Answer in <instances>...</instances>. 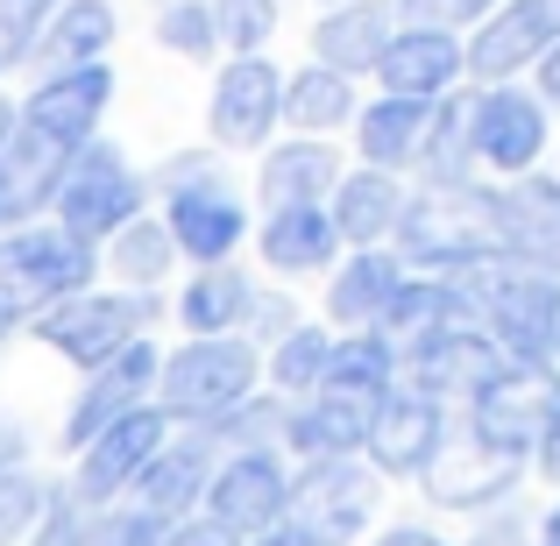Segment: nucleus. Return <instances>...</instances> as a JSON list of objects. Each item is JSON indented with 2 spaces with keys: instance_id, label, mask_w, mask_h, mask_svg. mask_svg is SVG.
I'll list each match as a JSON object with an SVG mask.
<instances>
[{
  "instance_id": "f257e3e1",
  "label": "nucleus",
  "mask_w": 560,
  "mask_h": 546,
  "mask_svg": "<svg viewBox=\"0 0 560 546\" xmlns=\"http://www.w3.org/2000/svg\"><path fill=\"white\" fill-rule=\"evenodd\" d=\"M476 327L497 341L504 362H553L560 341V277L533 270L518 256H482L468 270H454Z\"/></svg>"
},
{
  "instance_id": "f03ea898",
  "label": "nucleus",
  "mask_w": 560,
  "mask_h": 546,
  "mask_svg": "<svg viewBox=\"0 0 560 546\" xmlns=\"http://www.w3.org/2000/svg\"><path fill=\"white\" fill-rule=\"evenodd\" d=\"M100 277V248L79 242L57 220H28V228L0 234V341L14 327H36L57 299H79Z\"/></svg>"
},
{
  "instance_id": "7ed1b4c3",
  "label": "nucleus",
  "mask_w": 560,
  "mask_h": 546,
  "mask_svg": "<svg viewBox=\"0 0 560 546\" xmlns=\"http://www.w3.org/2000/svg\"><path fill=\"white\" fill-rule=\"evenodd\" d=\"M390 248H397V263L419 270V277H454L482 256H504V242H497V185L411 191Z\"/></svg>"
},
{
  "instance_id": "20e7f679",
  "label": "nucleus",
  "mask_w": 560,
  "mask_h": 546,
  "mask_svg": "<svg viewBox=\"0 0 560 546\" xmlns=\"http://www.w3.org/2000/svg\"><path fill=\"white\" fill-rule=\"evenodd\" d=\"M256 391H262V348L248 334L178 341L164 348V369H156V405L171 411V426H220Z\"/></svg>"
},
{
  "instance_id": "39448f33",
  "label": "nucleus",
  "mask_w": 560,
  "mask_h": 546,
  "mask_svg": "<svg viewBox=\"0 0 560 546\" xmlns=\"http://www.w3.org/2000/svg\"><path fill=\"white\" fill-rule=\"evenodd\" d=\"M560 419V362H504L476 397L462 405V440L533 468V448Z\"/></svg>"
},
{
  "instance_id": "423d86ee",
  "label": "nucleus",
  "mask_w": 560,
  "mask_h": 546,
  "mask_svg": "<svg viewBox=\"0 0 560 546\" xmlns=\"http://www.w3.org/2000/svg\"><path fill=\"white\" fill-rule=\"evenodd\" d=\"M156 313H164V299L156 291H79V299H57L50 313H36V341L50 348V356H65L79 376H93V369H107L121 348H136L142 334L156 327Z\"/></svg>"
},
{
  "instance_id": "0eeeda50",
  "label": "nucleus",
  "mask_w": 560,
  "mask_h": 546,
  "mask_svg": "<svg viewBox=\"0 0 560 546\" xmlns=\"http://www.w3.org/2000/svg\"><path fill=\"white\" fill-rule=\"evenodd\" d=\"M150 213V178H142L136 164H128L121 150H114L107 136L85 142L79 156H71L65 171H57V191H50V220L57 228H71L79 242L107 248L114 234L128 228V220Z\"/></svg>"
},
{
  "instance_id": "6e6552de",
  "label": "nucleus",
  "mask_w": 560,
  "mask_h": 546,
  "mask_svg": "<svg viewBox=\"0 0 560 546\" xmlns=\"http://www.w3.org/2000/svg\"><path fill=\"white\" fill-rule=\"evenodd\" d=\"M107 107H114V65H71V71H43L28 85V100H14V128L71 164L85 142H100Z\"/></svg>"
},
{
  "instance_id": "1a4fd4ad",
  "label": "nucleus",
  "mask_w": 560,
  "mask_h": 546,
  "mask_svg": "<svg viewBox=\"0 0 560 546\" xmlns=\"http://www.w3.org/2000/svg\"><path fill=\"white\" fill-rule=\"evenodd\" d=\"M547 136H553V114L533 85H476L468 93V142H476V171L490 178H525L539 171L547 156Z\"/></svg>"
},
{
  "instance_id": "9d476101",
  "label": "nucleus",
  "mask_w": 560,
  "mask_h": 546,
  "mask_svg": "<svg viewBox=\"0 0 560 546\" xmlns=\"http://www.w3.org/2000/svg\"><path fill=\"white\" fill-rule=\"evenodd\" d=\"M447 440H454V411L440 405V397H425V391H411V383H397V391L376 397V411H370L362 462H370L383 483H419L425 468L447 454Z\"/></svg>"
},
{
  "instance_id": "9b49d317",
  "label": "nucleus",
  "mask_w": 560,
  "mask_h": 546,
  "mask_svg": "<svg viewBox=\"0 0 560 546\" xmlns=\"http://www.w3.org/2000/svg\"><path fill=\"white\" fill-rule=\"evenodd\" d=\"M277 128H284V65L270 57H228L213 71V93H206V136L213 150H270Z\"/></svg>"
},
{
  "instance_id": "f8f14e48",
  "label": "nucleus",
  "mask_w": 560,
  "mask_h": 546,
  "mask_svg": "<svg viewBox=\"0 0 560 546\" xmlns=\"http://www.w3.org/2000/svg\"><path fill=\"white\" fill-rule=\"evenodd\" d=\"M171 433H178V426H171V411L156 405V397H150V405H136L128 419H114L100 440H85V448H79L71 490H79L85 504H100V511H107V504H128V497H136V483H142V468L171 448Z\"/></svg>"
},
{
  "instance_id": "ddd939ff",
  "label": "nucleus",
  "mask_w": 560,
  "mask_h": 546,
  "mask_svg": "<svg viewBox=\"0 0 560 546\" xmlns=\"http://www.w3.org/2000/svg\"><path fill=\"white\" fill-rule=\"evenodd\" d=\"M199 511L213 525H228L234 539H256V533H270V525H284L291 519V462H284V448H234V454H220Z\"/></svg>"
},
{
  "instance_id": "4468645a",
  "label": "nucleus",
  "mask_w": 560,
  "mask_h": 546,
  "mask_svg": "<svg viewBox=\"0 0 560 546\" xmlns=\"http://www.w3.org/2000/svg\"><path fill=\"white\" fill-rule=\"evenodd\" d=\"M553 43H560V0H497L462 36L468 79L476 85H518L525 71H539V57Z\"/></svg>"
},
{
  "instance_id": "2eb2a0df",
  "label": "nucleus",
  "mask_w": 560,
  "mask_h": 546,
  "mask_svg": "<svg viewBox=\"0 0 560 546\" xmlns=\"http://www.w3.org/2000/svg\"><path fill=\"white\" fill-rule=\"evenodd\" d=\"M397 362H405V376H397V383H411V391L440 397L447 411H462L468 397H476L482 383L504 369L497 341L476 327V320H447V327H433V334H419V341H405V348H397Z\"/></svg>"
},
{
  "instance_id": "dca6fc26",
  "label": "nucleus",
  "mask_w": 560,
  "mask_h": 546,
  "mask_svg": "<svg viewBox=\"0 0 560 546\" xmlns=\"http://www.w3.org/2000/svg\"><path fill=\"white\" fill-rule=\"evenodd\" d=\"M376 497L383 476L370 462H305L291 468V519L305 533H319L327 546H348L376 525Z\"/></svg>"
},
{
  "instance_id": "f3484780",
  "label": "nucleus",
  "mask_w": 560,
  "mask_h": 546,
  "mask_svg": "<svg viewBox=\"0 0 560 546\" xmlns=\"http://www.w3.org/2000/svg\"><path fill=\"white\" fill-rule=\"evenodd\" d=\"M164 228L191 270H213V263H234V248L256 234V220H248V199L234 191V178L220 171V178L164 191Z\"/></svg>"
},
{
  "instance_id": "a211bd4d",
  "label": "nucleus",
  "mask_w": 560,
  "mask_h": 546,
  "mask_svg": "<svg viewBox=\"0 0 560 546\" xmlns=\"http://www.w3.org/2000/svg\"><path fill=\"white\" fill-rule=\"evenodd\" d=\"M156 369H164V348H156L150 334H142L136 348H121L107 369H93V376L79 383V397H71V411H65V454H79L85 440H100L114 419H128L136 405H150Z\"/></svg>"
},
{
  "instance_id": "6ab92c4d",
  "label": "nucleus",
  "mask_w": 560,
  "mask_h": 546,
  "mask_svg": "<svg viewBox=\"0 0 560 546\" xmlns=\"http://www.w3.org/2000/svg\"><path fill=\"white\" fill-rule=\"evenodd\" d=\"M462 79H468V50H462V36H447V28H405L397 22L390 50H383V65H376L383 93L425 100V107H440L447 93H462Z\"/></svg>"
},
{
  "instance_id": "aec40b11",
  "label": "nucleus",
  "mask_w": 560,
  "mask_h": 546,
  "mask_svg": "<svg viewBox=\"0 0 560 546\" xmlns=\"http://www.w3.org/2000/svg\"><path fill=\"white\" fill-rule=\"evenodd\" d=\"M213 468H220V440L206 433V426H178V433H171V448L142 468V483H136V497H128V504L156 511V519H171V525H178V519H199Z\"/></svg>"
},
{
  "instance_id": "412c9836",
  "label": "nucleus",
  "mask_w": 560,
  "mask_h": 546,
  "mask_svg": "<svg viewBox=\"0 0 560 546\" xmlns=\"http://www.w3.org/2000/svg\"><path fill=\"white\" fill-rule=\"evenodd\" d=\"M370 411L376 405H355V397H334V391H313L299 405H284V448L291 468L305 462H362V440H370Z\"/></svg>"
},
{
  "instance_id": "4be33fe9",
  "label": "nucleus",
  "mask_w": 560,
  "mask_h": 546,
  "mask_svg": "<svg viewBox=\"0 0 560 546\" xmlns=\"http://www.w3.org/2000/svg\"><path fill=\"white\" fill-rule=\"evenodd\" d=\"M518 483H525V462H504V454L476 448V440H447V454L419 476V490L433 497L440 511H468V519H482V511L511 504Z\"/></svg>"
},
{
  "instance_id": "5701e85b",
  "label": "nucleus",
  "mask_w": 560,
  "mask_h": 546,
  "mask_svg": "<svg viewBox=\"0 0 560 546\" xmlns=\"http://www.w3.org/2000/svg\"><path fill=\"white\" fill-rule=\"evenodd\" d=\"M497 242H504V256L560 277V178L525 171V178L497 185Z\"/></svg>"
},
{
  "instance_id": "b1692460",
  "label": "nucleus",
  "mask_w": 560,
  "mask_h": 546,
  "mask_svg": "<svg viewBox=\"0 0 560 546\" xmlns=\"http://www.w3.org/2000/svg\"><path fill=\"white\" fill-rule=\"evenodd\" d=\"M405 263H397V248H348L341 263L327 270V327L334 334H362V327H383V313H390L397 284H405Z\"/></svg>"
},
{
  "instance_id": "393cba45",
  "label": "nucleus",
  "mask_w": 560,
  "mask_h": 546,
  "mask_svg": "<svg viewBox=\"0 0 560 546\" xmlns=\"http://www.w3.org/2000/svg\"><path fill=\"white\" fill-rule=\"evenodd\" d=\"M256 299H262V284L242 270V263H213V270H191L178 284L171 313H178L185 341H220V334H248Z\"/></svg>"
},
{
  "instance_id": "a878e982",
  "label": "nucleus",
  "mask_w": 560,
  "mask_h": 546,
  "mask_svg": "<svg viewBox=\"0 0 560 546\" xmlns=\"http://www.w3.org/2000/svg\"><path fill=\"white\" fill-rule=\"evenodd\" d=\"M390 36H397L390 0H348V8H327L313 22V65L341 71V79H376Z\"/></svg>"
},
{
  "instance_id": "bb28decb",
  "label": "nucleus",
  "mask_w": 560,
  "mask_h": 546,
  "mask_svg": "<svg viewBox=\"0 0 560 546\" xmlns=\"http://www.w3.org/2000/svg\"><path fill=\"white\" fill-rule=\"evenodd\" d=\"M341 150L334 142H313V136H284L262 150L256 164V199L262 213H277V206H327L334 185H341Z\"/></svg>"
},
{
  "instance_id": "cd10ccee",
  "label": "nucleus",
  "mask_w": 560,
  "mask_h": 546,
  "mask_svg": "<svg viewBox=\"0 0 560 546\" xmlns=\"http://www.w3.org/2000/svg\"><path fill=\"white\" fill-rule=\"evenodd\" d=\"M256 256H262V270H277V277H327L348 248H341V234H334L327 206H277L256 228Z\"/></svg>"
},
{
  "instance_id": "c85d7f7f",
  "label": "nucleus",
  "mask_w": 560,
  "mask_h": 546,
  "mask_svg": "<svg viewBox=\"0 0 560 546\" xmlns=\"http://www.w3.org/2000/svg\"><path fill=\"white\" fill-rule=\"evenodd\" d=\"M405 178H390V171H341V185H334L327 213H334V234H341V248H390L397 220H405Z\"/></svg>"
},
{
  "instance_id": "c756f323",
  "label": "nucleus",
  "mask_w": 560,
  "mask_h": 546,
  "mask_svg": "<svg viewBox=\"0 0 560 546\" xmlns=\"http://www.w3.org/2000/svg\"><path fill=\"white\" fill-rule=\"evenodd\" d=\"M425 128H433V107L425 100H397V93H376V100H362V114H355V156L370 171H390V178H405L411 164H419V142H425Z\"/></svg>"
},
{
  "instance_id": "7c9ffc66",
  "label": "nucleus",
  "mask_w": 560,
  "mask_h": 546,
  "mask_svg": "<svg viewBox=\"0 0 560 546\" xmlns=\"http://www.w3.org/2000/svg\"><path fill=\"white\" fill-rule=\"evenodd\" d=\"M114 36H121V8L114 0H57V14L36 36V65L43 71H71V65H107Z\"/></svg>"
},
{
  "instance_id": "2f4dec72",
  "label": "nucleus",
  "mask_w": 560,
  "mask_h": 546,
  "mask_svg": "<svg viewBox=\"0 0 560 546\" xmlns=\"http://www.w3.org/2000/svg\"><path fill=\"white\" fill-rule=\"evenodd\" d=\"M57 171H65V156H50L36 136H22V128L0 136V234H14V228L50 213Z\"/></svg>"
},
{
  "instance_id": "473e14b6",
  "label": "nucleus",
  "mask_w": 560,
  "mask_h": 546,
  "mask_svg": "<svg viewBox=\"0 0 560 546\" xmlns=\"http://www.w3.org/2000/svg\"><path fill=\"white\" fill-rule=\"evenodd\" d=\"M355 114H362L355 79H341V71H327V65L284 71V128H291V136L334 142L341 128H355Z\"/></svg>"
},
{
  "instance_id": "72a5a7b5",
  "label": "nucleus",
  "mask_w": 560,
  "mask_h": 546,
  "mask_svg": "<svg viewBox=\"0 0 560 546\" xmlns=\"http://www.w3.org/2000/svg\"><path fill=\"white\" fill-rule=\"evenodd\" d=\"M405 362H397V341L383 327H362V334H334V356H327V383L319 391L334 397H355V405H376V397L397 391Z\"/></svg>"
},
{
  "instance_id": "f704fd0d",
  "label": "nucleus",
  "mask_w": 560,
  "mask_h": 546,
  "mask_svg": "<svg viewBox=\"0 0 560 546\" xmlns=\"http://www.w3.org/2000/svg\"><path fill=\"white\" fill-rule=\"evenodd\" d=\"M419 191H462V185H482L476 171V142H468V93H447L433 107V128L419 142Z\"/></svg>"
},
{
  "instance_id": "c9c22d12",
  "label": "nucleus",
  "mask_w": 560,
  "mask_h": 546,
  "mask_svg": "<svg viewBox=\"0 0 560 546\" xmlns=\"http://www.w3.org/2000/svg\"><path fill=\"white\" fill-rule=\"evenodd\" d=\"M327 356H334V327L327 320H299L277 348H262V383L284 405H299V397H313L327 383Z\"/></svg>"
},
{
  "instance_id": "e433bc0d",
  "label": "nucleus",
  "mask_w": 560,
  "mask_h": 546,
  "mask_svg": "<svg viewBox=\"0 0 560 546\" xmlns=\"http://www.w3.org/2000/svg\"><path fill=\"white\" fill-rule=\"evenodd\" d=\"M100 263L121 277V291H156L171 277V263H178V242H171V228L156 213H142V220H128V228L100 248Z\"/></svg>"
},
{
  "instance_id": "4c0bfd02",
  "label": "nucleus",
  "mask_w": 560,
  "mask_h": 546,
  "mask_svg": "<svg viewBox=\"0 0 560 546\" xmlns=\"http://www.w3.org/2000/svg\"><path fill=\"white\" fill-rule=\"evenodd\" d=\"M28 546H100V504H85V497L71 490V476L50 483V490H43V519H36V533H28Z\"/></svg>"
},
{
  "instance_id": "58836bf2",
  "label": "nucleus",
  "mask_w": 560,
  "mask_h": 546,
  "mask_svg": "<svg viewBox=\"0 0 560 546\" xmlns=\"http://www.w3.org/2000/svg\"><path fill=\"white\" fill-rule=\"evenodd\" d=\"M277 22H284V0H213V36L228 57H262Z\"/></svg>"
},
{
  "instance_id": "ea45409f",
  "label": "nucleus",
  "mask_w": 560,
  "mask_h": 546,
  "mask_svg": "<svg viewBox=\"0 0 560 546\" xmlns=\"http://www.w3.org/2000/svg\"><path fill=\"white\" fill-rule=\"evenodd\" d=\"M206 433L220 440V454H234V448H277V433H284V397L256 391V397H242L220 426H206Z\"/></svg>"
},
{
  "instance_id": "a19ab883",
  "label": "nucleus",
  "mask_w": 560,
  "mask_h": 546,
  "mask_svg": "<svg viewBox=\"0 0 560 546\" xmlns=\"http://www.w3.org/2000/svg\"><path fill=\"white\" fill-rule=\"evenodd\" d=\"M156 43H164V50H178V57H191V65L220 57L213 0H171V8H156Z\"/></svg>"
},
{
  "instance_id": "79ce46f5",
  "label": "nucleus",
  "mask_w": 560,
  "mask_h": 546,
  "mask_svg": "<svg viewBox=\"0 0 560 546\" xmlns=\"http://www.w3.org/2000/svg\"><path fill=\"white\" fill-rule=\"evenodd\" d=\"M50 14H57V0H0V79L36 57V36Z\"/></svg>"
},
{
  "instance_id": "37998d69",
  "label": "nucleus",
  "mask_w": 560,
  "mask_h": 546,
  "mask_svg": "<svg viewBox=\"0 0 560 546\" xmlns=\"http://www.w3.org/2000/svg\"><path fill=\"white\" fill-rule=\"evenodd\" d=\"M43 490L50 483H36L28 468H14V476H0V546H28L43 519Z\"/></svg>"
},
{
  "instance_id": "c03bdc74",
  "label": "nucleus",
  "mask_w": 560,
  "mask_h": 546,
  "mask_svg": "<svg viewBox=\"0 0 560 546\" xmlns=\"http://www.w3.org/2000/svg\"><path fill=\"white\" fill-rule=\"evenodd\" d=\"M405 28H447V36H468L497 0H390Z\"/></svg>"
},
{
  "instance_id": "a18cd8bd",
  "label": "nucleus",
  "mask_w": 560,
  "mask_h": 546,
  "mask_svg": "<svg viewBox=\"0 0 560 546\" xmlns=\"http://www.w3.org/2000/svg\"><path fill=\"white\" fill-rule=\"evenodd\" d=\"M171 519H156V511L142 504H107L100 511V546H164Z\"/></svg>"
},
{
  "instance_id": "49530a36",
  "label": "nucleus",
  "mask_w": 560,
  "mask_h": 546,
  "mask_svg": "<svg viewBox=\"0 0 560 546\" xmlns=\"http://www.w3.org/2000/svg\"><path fill=\"white\" fill-rule=\"evenodd\" d=\"M462 546H533V511H518V504L482 511V519H476V533H468Z\"/></svg>"
},
{
  "instance_id": "de8ad7c7",
  "label": "nucleus",
  "mask_w": 560,
  "mask_h": 546,
  "mask_svg": "<svg viewBox=\"0 0 560 546\" xmlns=\"http://www.w3.org/2000/svg\"><path fill=\"white\" fill-rule=\"evenodd\" d=\"M291 327H299V305H291L284 291H262V299H256V320H248V341H256V348H277Z\"/></svg>"
},
{
  "instance_id": "09e8293b",
  "label": "nucleus",
  "mask_w": 560,
  "mask_h": 546,
  "mask_svg": "<svg viewBox=\"0 0 560 546\" xmlns=\"http://www.w3.org/2000/svg\"><path fill=\"white\" fill-rule=\"evenodd\" d=\"M164 546H248V539H234L228 525H213V519L199 511V519H178V525H171Z\"/></svg>"
},
{
  "instance_id": "8fccbe9b",
  "label": "nucleus",
  "mask_w": 560,
  "mask_h": 546,
  "mask_svg": "<svg viewBox=\"0 0 560 546\" xmlns=\"http://www.w3.org/2000/svg\"><path fill=\"white\" fill-rule=\"evenodd\" d=\"M14 468H28V433L0 411V476H14Z\"/></svg>"
},
{
  "instance_id": "3c124183",
  "label": "nucleus",
  "mask_w": 560,
  "mask_h": 546,
  "mask_svg": "<svg viewBox=\"0 0 560 546\" xmlns=\"http://www.w3.org/2000/svg\"><path fill=\"white\" fill-rule=\"evenodd\" d=\"M370 546H454V539H440L433 525H383Z\"/></svg>"
},
{
  "instance_id": "603ef678",
  "label": "nucleus",
  "mask_w": 560,
  "mask_h": 546,
  "mask_svg": "<svg viewBox=\"0 0 560 546\" xmlns=\"http://www.w3.org/2000/svg\"><path fill=\"white\" fill-rule=\"evenodd\" d=\"M533 93L547 100V114H560V43L547 57H539V71H533Z\"/></svg>"
},
{
  "instance_id": "864d4df0",
  "label": "nucleus",
  "mask_w": 560,
  "mask_h": 546,
  "mask_svg": "<svg viewBox=\"0 0 560 546\" xmlns=\"http://www.w3.org/2000/svg\"><path fill=\"white\" fill-rule=\"evenodd\" d=\"M248 546H327V539H319V533H305L299 519H284V525H270V533H256Z\"/></svg>"
},
{
  "instance_id": "5fc2aeb1",
  "label": "nucleus",
  "mask_w": 560,
  "mask_h": 546,
  "mask_svg": "<svg viewBox=\"0 0 560 546\" xmlns=\"http://www.w3.org/2000/svg\"><path fill=\"white\" fill-rule=\"evenodd\" d=\"M533 468H539V476H547V483H560V419L547 426V440H539V448H533Z\"/></svg>"
},
{
  "instance_id": "6e6d98bb",
  "label": "nucleus",
  "mask_w": 560,
  "mask_h": 546,
  "mask_svg": "<svg viewBox=\"0 0 560 546\" xmlns=\"http://www.w3.org/2000/svg\"><path fill=\"white\" fill-rule=\"evenodd\" d=\"M533 546H560V504H547L533 519Z\"/></svg>"
},
{
  "instance_id": "4d7b16f0",
  "label": "nucleus",
  "mask_w": 560,
  "mask_h": 546,
  "mask_svg": "<svg viewBox=\"0 0 560 546\" xmlns=\"http://www.w3.org/2000/svg\"><path fill=\"white\" fill-rule=\"evenodd\" d=\"M327 8H348V0H327Z\"/></svg>"
},
{
  "instance_id": "13d9d810",
  "label": "nucleus",
  "mask_w": 560,
  "mask_h": 546,
  "mask_svg": "<svg viewBox=\"0 0 560 546\" xmlns=\"http://www.w3.org/2000/svg\"><path fill=\"white\" fill-rule=\"evenodd\" d=\"M553 362H560V341H553Z\"/></svg>"
},
{
  "instance_id": "bf43d9fd",
  "label": "nucleus",
  "mask_w": 560,
  "mask_h": 546,
  "mask_svg": "<svg viewBox=\"0 0 560 546\" xmlns=\"http://www.w3.org/2000/svg\"><path fill=\"white\" fill-rule=\"evenodd\" d=\"M156 8H171V0H156Z\"/></svg>"
}]
</instances>
